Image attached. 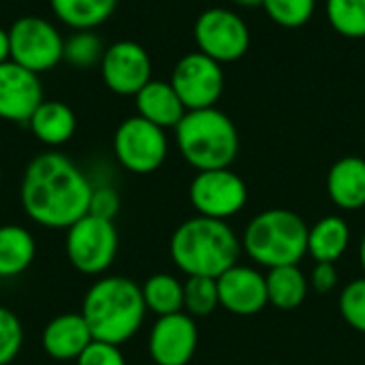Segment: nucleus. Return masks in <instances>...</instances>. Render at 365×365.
<instances>
[{"instance_id":"1","label":"nucleus","mask_w":365,"mask_h":365,"mask_svg":"<svg viewBox=\"0 0 365 365\" xmlns=\"http://www.w3.org/2000/svg\"><path fill=\"white\" fill-rule=\"evenodd\" d=\"M92 184L60 152L34 156L21 178L19 201L26 216L45 229H68L88 214Z\"/></svg>"},{"instance_id":"2","label":"nucleus","mask_w":365,"mask_h":365,"mask_svg":"<svg viewBox=\"0 0 365 365\" xmlns=\"http://www.w3.org/2000/svg\"><path fill=\"white\" fill-rule=\"evenodd\" d=\"M171 261L186 276L218 278L242 255V240L227 225V220L195 216L182 222L169 242Z\"/></svg>"},{"instance_id":"3","label":"nucleus","mask_w":365,"mask_h":365,"mask_svg":"<svg viewBox=\"0 0 365 365\" xmlns=\"http://www.w3.org/2000/svg\"><path fill=\"white\" fill-rule=\"evenodd\" d=\"M145 312L141 287L124 276L96 280L81 302V317L92 338L115 346L128 342L141 329Z\"/></svg>"},{"instance_id":"4","label":"nucleus","mask_w":365,"mask_h":365,"mask_svg":"<svg viewBox=\"0 0 365 365\" xmlns=\"http://www.w3.org/2000/svg\"><path fill=\"white\" fill-rule=\"evenodd\" d=\"M182 158L197 171L227 169L240 152V133L218 107L186 111L173 128Z\"/></svg>"},{"instance_id":"5","label":"nucleus","mask_w":365,"mask_h":365,"mask_svg":"<svg viewBox=\"0 0 365 365\" xmlns=\"http://www.w3.org/2000/svg\"><path fill=\"white\" fill-rule=\"evenodd\" d=\"M308 229L291 210H265L248 222L242 250L267 269L297 265L308 255Z\"/></svg>"},{"instance_id":"6","label":"nucleus","mask_w":365,"mask_h":365,"mask_svg":"<svg viewBox=\"0 0 365 365\" xmlns=\"http://www.w3.org/2000/svg\"><path fill=\"white\" fill-rule=\"evenodd\" d=\"M118 229L113 220L86 214L66 229L64 252L68 263L83 276L105 274L118 257Z\"/></svg>"},{"instance_id":"7","label":"nucleus","mask_w":365,"mask_h":365,"mask_svg":"<svg viewBox=\"0 0 365 365\" xmlns=\"http://www.w3.org/2000/svg\"><path fill=\"white\" fill-rule=\"evenodd\" d=\"M11 60L36 75L56 68L64 56V36L56 24L38 15H21L9 28Z\"/></svg>"},{"instance_id":"8","label":"nucleus","mask_w":365,"mask_h":365,"mask_svg":"<svg viewBox=\"0 0 365 365\" xmlns=\"http://www.w3.org/2000/svg\"><path fill=\"white\" fill-rule=\"evenodd\" d=\"M113 154L118 163L137 175L160 169L169 154L165 128L143 120L141 115L126 118L113 135Z\"/></svg>"},{"instance_id":"9","label":"nucleus","mask_w":365,"mask_h":365,"mask_svg":"<svg viewBox=\"0 0 365 365\" xmlns=\"http://www.w3.org/2000/svg\"><path fill=\"white\" fill-rule=\"evenodd\" d=\"M195 43L201 53L220 64L237 62L250 47V28L235 11L214 6L197 17Z\"/></svg>"},{"instance_id":"10","label":"nucleus","mask_w":365,"mask_h":365,"mask_svg":"<svg viewBox=\"0 0 365 365\" xmlns=\"http://www.w3.org/2000/svg\"><path fill=\"white\" fill-rule=\"evenodd\" d=\"M171 86L184 103L186 111L216 107L225 92L222 64L199 49L182 56L171 73Z\"/></svg>"},{"instance_id":"11","label":"nucleus","mask_w":365,"mask_h":365,"mask_svg":"<svg viewBox=\"0 0 365 365\" xmlns=\"http://www.w3.org/2000/svg\"><path fill=\"white\" fill-rule=\"evenodd\" d=\"M188 197L199 216L227 220L244 210L248 201V186L235 171H231V167L197 171L190 182Z\"/></svg>"},{"instance_id":"12","label":"nucleus","mask_w":365,"mask_h":365,"mask_svg":"<svg viewBox=\"0 0 365 365\" xmlns=\"http://www.w3.org/2000/svg\"><path fill=\"white\" fill-rule=\"evenodd\" d=\"M98 66L105 86L118 96H135L152 81V58L148 49L135 41L111 43Z\"/></svg>"},{"instance_id":"13","label":"nucleus","mask_w":365,"mask_h":365,"mask_svg":"<svg viewBox=\"0 0 365 365\" xmlns=\"http://www.w3.org/2000/svg\"><path fill=\"white\" fill-rule=\"evenodd\" d=\"M199 329L190 314L158 317L148 338V351L156 365H188L197 353Z\"/></svg>"},{"instance_id":"14","label":"nucleus","mask_w":365,"mask_h":365,"mask_svg":"<svg viewBox=\"0 0 365 365\" xmlns=\"http://www.w3.org/2000/svg\"><path fill=\"white\" fill-rule=\"evenodd\" d=\"M43 103V86L36 73L15 64H0V120L28 124L34 109Z\"/></svg>"},{"instance_id":"15","label":"nucleus","mask_w":365,"mask_h":365,"mask_svg":"<svg viewBox=\"0 0 365 365\" xmlns=\"http://www.w3.org/2000/svg\"><path fill=\"white\" fill-rule=\"evenodd\" d=\"M216 284L220 306L235 317L259 314L269 304L265 276L255 267L237 263L222 276H218Z\"/></svg>"},{"instance_id":"16","label":"nucleus","mask_w":365,"mask_h":365,"mask_svg":"<svg viewBox=\"0 0 365 365\" xmlns=\"http://www.w3.org/2000/svg\"><path fill=\"white\" fill-rule=\"evenodd\" d=\"M92 340V331L81 312L58 314L41 334V346L45 355L56 361H77Z\"/></svg>"},{"instance_id":"17","label":"nucleus","mask_w":365,"mask_h":365,"mask_svg":"<svg viewBox=\"0 0 365 365\" xmlns=\"http://www.w3.org/2000/svg\"><path fill=\"white\" fill-rule=\"evenodd\" d=\"M137 115L143 120L160 126V128H175L180 120L186 115V107L180 101L178 92L173 90L171 81L152 79L135 94Z\"/></svg>"},{"instance_id":"18","label":"nucleus","mask_w":365,"mask_h":365,"mask_svg":"<svg viewBox=\"0 0 365 365\" xmlns=\"http://www.w3.org/2000/svg\"><path fill=\"white\" fill-rule=\"evenodd\" d=\"M327 195L336 207L357 212L365 207V158L344 156L327 173Z\"/></svg>"},{"instance_id":"19","label":"nucleus","mask_w":365,"mask_h":365,"mask_svg":"<svg viewBox=\"0 0 365 365\" xmlns=\"http://www.w3.org/2000/svg\"><path fill=\"white\" fill-rule=\"evenodd\" d=\"M28 128L32 135L47 148H60L73 139L77 130L75 111L62 101H45L34 109L28 120Z\"/></svg>"},{"instance_id":"20","label":"nucleus","mask_w":365,"mask_h":365,"mask_svg":"<svg viewBox=\"0 0 365 365\" xmlns=\"http://www.w3.org/2000/svg\"><path fill=\"white\" fill-rule=\"evenodd\" d=\"M351 244V229L342 216H325L308 229V255L317 263H336Z\"/></svg>"},{"instance_id":"21","label":"nucleus","mask_w":365,"mask_h":365,"mask_svg":"<svg viewBox=\"0 0 365 365\" xmlns=\"http://www.w3.org/2000/svg\"><path fill=\"white\" fill-rule=\"evenodd\" d=\"M36 257L34 235L19 225L0 227V278H15L24 274Z\"/></svg>"},{"instance_id":"22","label":"nucleus","mask_w":365,"mask_h":365,"mask_svg":"<svg viewBox=\"0 0 365 365\" xmlns=\"http://www.w3.org/2000/svg\"><path fill=\"white\" fill-rule=\"evenodd\" d=\"M51 13L60 24L75 30H94L118 9V0H49Z\"/></svg>"},{"instance_id":"23","label":"nucleus","mask_w":365,"mask_h":365,"mask_svg":"<svg viewBox=\"0 0 365 365\" xmlns=\"http://www.w3.org/2000/svg\"><path fill=\"white\" fill-rule=\"evenodd\" d=\"M267 284V299L274 308L280 310H295L308 297L310 282L297 265L274 267L265 276Z\"/></svg>"},{"instance_id":"24","label":"nucleus","mask_w":365,"mask_h":365,"mask_svg":"<svg viewBox=\"0 0 365 365\" xmlns=\"http://www.w3.org/2000/svg\"><path fill=\"white\" fill-rule=\"evenodd\" d=\"M141 293H143L145 308L156 317L184 312V282H180L171 274L150 276L143 282Z\"/></svg>"},{"instance_id":"25","label":"nucleus","mask_w":365,"mask_h":365,"mask_svg":"<svg viewBox=\"0 0 365 365\" xmlns=\"http://www.w3.org/2000/svg\"><path fill=\"white\" fill-rule=\"evenodd\" d=\"M331 28L346 38H365V0H325Z\"/></svg>"},{"instance_id":"26","label":"nucleus","mask_w":365,"mask_h":365,"mask_svg":"<svg viewBox=\"0 0 365 365\" xmlns=\"http://www.w3.org/2000/svg\"><path fill=\"white\" fill-rule=\"evenodd\" d=\"M105 49L103 38L94 30H75L64 38L62 60L73 68H92L101 64Z\"/></svg>"},{"instance_id":"27","label":"nucleus","mask_w":365,"mask_h":365,"mask_svg":"<svg viewBox=\"0 0 365 365\" xmlns=\"http://www.w3.org/2000/svg\"><path fill=\"white\" fill-rule=\"evenodd\" d=\"M220 306L216 278L188 276L184 282V312L192 319L210 317Z\"/></svg>"},{"instance_id":"28","label":"nucleus","mask_w":365,"mask_h":365,"mask_svg":"<svg viewBox=\"0 0 365 365\" xmlns=\"http://www.w3.org/2000/svg\"><path fill=\"white\" fill-rule=\"evenodd\" d=\"M267 17L282 28L306 26L317 9V0H263Z\"/></svg>"},{"instance_id":"29","label":"nucleus","mask_w":365,"mask_h":365,"mask_svg":"<svg viewBox=\"0 0 365 365\" xmlns=\"http://www.w3.org/2000/svg\"><path fill=\"white\" fill-rule=\"evenodd\" d=\"M342 319L359 334H365V278H357L344 287L338 302Z\"/></svg>"},{"instance_id":"30","label":"nucleus","mask_w":365,"mask_h":365,"mask_svg":"<svg viewBox=\"0 0 365 365\" xmlns=\"http://www.w3.org/2000/svg\"><path fill=\"white\" fill-rule=\"evenodd\" d=\"M24 344V327L17 314L0 306V365L15 361Z\"/></svg>"},{"instance_id":"31","label":"nucleus","mask_w":365,"mask_h":365,"mask_svg":"<svg viewBox=\"0 0 365 365\" xmlns=\"http://www.w3.org/2000/svg\"><path fill=\"white\" fill-rule=\"evenodd\" d=\"M75 365H126V359L120 351V346L92 340L90 346L77 357Z\"/></svg>"},{"instance_id":"32","label":"nucleus","mask_w":365,"mask_h":365,"mask_svg":"<svg viewBox=\"0 0 365 365\" xmlns=\"http://www.w3.org/2000/svg\"><path fill=\"white\" fill-rule=\"evenodd\" d=\"M120 212V195L115 188L111 186H92V195H90V207L88 214L105 218V220H113Z\"/></svg>"},{"instance_id":"33","label":"nucleus","mask_w":365,"mask_h":365,"mask_svg":"<svg viewBox=\"0 0 365 365\" xmlns=\"http://www.w3.org/2000/svg\"><path fill=\"white\" fill-rule=\"evenodd\" d=\"M310 287L317 293H331L338 284V269L334 263H317L310 274Z\"/></svg>"},{"instance_id":"34","label":"nucleus","mask_w":365,"mask_h":365,"mask_svg":"<svg viewBox=\"0 0 365 365\" xmlns=\"http://www.w3.org/2000/svg\"><path fill=\"white\" fill-rule=\"evenodd\" d=\"M11 60V38H9V30L0 28V64Z\"/></svg>"},{"instance_id":"35","label":"nucleus","mask_w":365,"mask_h":365,"mask_svg":"<svg viewBox=\"0 0 365 365\" xmlns=\"http://www.w3.org/2000/svg\"><path fill=\"white\" fill-rule=\"evenodd\" d=\"M235 4H240V6H248V9H252V6H263V0H233Z\"/></svg>"},{"instance_id":"36","label":"nucleus","mask_w":365,"mask_h":365,"mask_svg":"<svg viewBox=\"0 0 365 365\" xmlns=\"http://www.w3.org/2000/svg\"><path fill=\"white\" fill-rule=\"evenodd\" d=\"M359 263H361V269H364L365 274V235L364 240H361V244H359Z\"/></svg>"},{"instance_id":"37","label":"nucleus","mask_w":365,"mask_h":365,"mask_svg":"<svg viewBox=\"0 0 365 365\" xmlns=\"http://www.w3.org/2000/svg\"><path fill=\"white\" fill-rule=\"evenodd\" d=\"M0 182H2V171H0Z\"/></svg>"},{"instance_id":"38","label":"nucleus","mask_w":365,"mask_h":365,"mask_svg":"<svg viewBox=\"0 0 365 365\" xmlns=\"http://www.w3.org/2000/svg\"><path fill=\"white\" fill-rule=\"evenodd\" d=\"M269 365H278V364H269Z\"/></svg>"},{"instance_id":"39","label":"nucleus","mask_w":365,"mask_h":365,"mask_svg":"<svg viewBox=\"0 0 365 365\" xmlns=\"http://www.w3.org/2000/svg\"><path fill=\"white\" fill-rule=\"evenodd\" d=\"M364 143H365V137H364Z\"/></svg>"}]
</instances>
